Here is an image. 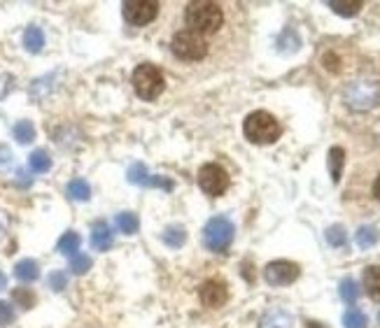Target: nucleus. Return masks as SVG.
I'll use <instances>...</instances> for the list:
<instances>
[{
    "instance_id": "obj_1",
    "label": "nucleus",
    "mask_w": 380,
    "mask_h": 328,
    "mask_svg": "<svg viewBox=\"0 0 380 328\" xmlns=\"http://www.w3.org/2000/svg\"><path fill=\"white\" fill-rule=\"evenodd\" d=\"M185 21L189 30L199 35H215L219 28L224 26V10L222 5L212 3V0H194L187 5Z\"/></svg>"
},
{
    "instance_id": "obj_2",
    "label": "nucleus",
    "mask_w": 380,
    "mask_h": 328,
    "mask_svg": "<svg viewBox=\"0 0 380 328\" xmlns=\"http://www.w3.org/2000/svg\"><path fill=\"white\" fill-rule=\"evenodd\" d=\"M243 133L255 144H273L283 133V128H280V121L271 112L257 110L247 114L245 121H243Z\"/></svg>"
},
{
    "instance_id": "obj_3",
    "label": "nucleus",
    "mask_w": 380,
    "mask_h": 328,
    "mask_svg": "<svg viewBox=\"0 0 380 328\" xmlns=\"http://www.w3.org/2000/svg\"><path fill=\"white\" fill-rule=\"evenodd\" d=\"M343 101L355 112H369L380 105V82L357 80L350 82L343 91Z\"/></svg>"
},
{
    "instance_id": "obj_4",
    "label": "nucleus",
    "mask_w": 380,
    "mask_h": 328,
    "mask_svg": "<svg viewBox=\"0 0 380 328\" xmlns=\"http://www.w3.org/2000/svg\"><path fill=\"white\" fill-rule=\"evenodd\" d=\"M208 40L203 35L194 33L189 28H182L173 35L171 40V51L173 56L180 58V61H187V63H196V61H203L208 56Z\"/></svg>"
},
{
    "instance_id": "obj_5",
    "label": "nucleus",
    "mask_w": 380,
    "mask_h": 328,
    "mask_svg": "<svg viewBox=\"0 0 380 328\" xmlns=\"http://www.w3.org/2000/svg\"><path fill=\"white\" fill-rule=\"evenodd\" d=\"M164 84H166L164 72L157 65L142 63L133 70V89L142 101H154V98L161 96Z\"/></svg>"
},
{
    "instance_id": "obj_6",
    "label": "nucleus",
    "mask_w": 380,
    "mask_h": 328,
    "mask_svg": "<svg viewBox=\"0 0 380 328\" xmlns=\"http://www.w3.org/2000/svg\"><path fill=\"white\" fill-rule=\"evenodd\" d=\"M233 233H235V228L229 219L212 217L203 228V242H205V247L210 251H215V254H224V251L231 247Z\"/></svg>"
},
{
    "instance_id": "obj_7",
    "label": "nucleus",
    "mask_w": 380,
    "mask_h": 328,
    "mask_svg": "<svg viewBox=\"0 0 380 328\" xmlns=\"http://www.w3.org/2000/svg\"><path fill=\"white\" fill-rule=\"evenodd\" d=\"M229 184H231L229 172H226L222 165H217V163L201 165V170H199V187H201L203 194L222 196L226 189H229Z\"/></svg>"
},
{
    "instance_id": "obj_8",
    "label": "nucleus",
    "mask_w": 380,
    "mask_h": 328,
    "mask_svg": "<svg viewBox=\"0 0 380 328\" xmlns=\"http://www.w3.org/2000/svg\"><path fill=\"white\" fill-rule=\"evenodd\" d=\"M121 10H124V19L128 24L147 26L149 21L157 19L161 5H159L157 0H126V3L121 5Z\"/></svg>"
},
{
    "instance_id": "obj_9",
    "label": "nucleus",
    "mask_w": 380,
    "mask_h": 328,
    "mask_svg": "<svg viewBox=\"0 0 380 328\" xmlns=\"http://www.w3.org/2000/svg\"><path fill=\"white\" fill-rule=\"evenodd\" d=\"M301 268L292 261H273L264 268V279L271 286H287L299 279Z\"/></svg>"
},
{
    "instance_id": "obj_10",
    "label": "nucleus",
    "mask_w": 380,
    "mask_h": 328,
    "mask_svg": "<svg viewBox=\"0 0 380 328\" xmlns=\"http://www.w3.org/2000/svg\"><path fill=\"white\" fill-rule=\"evenodd\" d=\"M199 296H201V303L205 308H222V305L229 301V289L222 279H205L201 289H199Z\"/></svg>"
},
{
    "instance_id": "obj_11",
    "label": "nucleus",
    "mask_w": 380,
    "mask_h": 328,
    "mask_svg": "<svg viewBox=\"0 0 380 328\" xmlns=\"http://www.w3.org/2000/svg\"><path fill=\"white\" fill-rule=\"evenodd\" d=\"M112 242H115V238H112L110 226L105 224V221L94 224V228H91V247L98 251H108L112 247Z\"/></svg>"
},
{
    "instance_id": "obj_12",
    "label": "nucleus",
    "mask_w": 380,
    "mask_h": 328,
    "mask_svg": "<svg viewBox=\"0 0 380 328\" xmlns=\"http://www.w3.org/2000/svg\"><path fill=\"white\" fill-rule=\"evenodd\" d=\"M259 328H292V315L287 310L273 308L262 317Z\"/></svg>"
},
{
    "instance_id": "obj_13",
    "label": "nucleus",
    "mask_w": 380,
    "mask_h": 328,
    "mask_svg": "<svg viewBox=\"0 0 380 328\" xmlns=\"http://www.w3.org/2000/svg\"><path fill=\"white\" fill-rule=\"evenodd\" d=\"M364 289L374 301H380V265H369L364 270Z\"/></svg>"
},
{
    "instance_id": "obj_14",
    "label": "nucleus",
    "mask_w": 380,
    "mask_h": 328,
    "mask_svg": "<svg viewBox=\"0 0 380 328\" xmlns=\"http://www.w3.org/2000/svg\"><path fill=\"white\" fill-rule=\"evenodd\" d=\"M14 277L19 282H35L40 277V265L35 261H30V258H24V261H19L14 265Z\"/></svg>"
},
{
    "instance_id": "obj_15",
    "label": "nucleus",
    "mask_w": 380,
    "mask_h": 328,
    "mask_svg": "<svg viewBox=\"0 0 380 328\" xmlns=\"http://www.w3.org/2000/svg\"><path fill=\"white\" fill-rule=\"evenodd\" d=\"M343 165H345V151L341 147H331L329 149V172L333 184H338L341 177H343Z\"/></svg>"
},
{
    "instance_id": "obj_16",
    "label": "nucleus",
    "mask_w": 380,
    "mask_h": 328,
    "mask_svg": "<svg viewBox=\"0 0 380 328\" xmlns=\"http://www.w3.org/2000/svg\"><path fill=\"white\" fill-rule=\"evenodd\" d=\"M329 7L341 17H355L364 7L362 0H329Z\"/></svg>"
},
{
    "instance_id": "obj_17",
    "label": "nucleus",
    "mask_w": 380,
    "mask_h": 328,
    "mask_svg": "<svg viewBox=\"0 0 380 328\" xmlns=\"http://www.w3.org/2000/svg\"><path fill=\"white\" fill-rule=\"evenodd\" d=\"M355 240H357V245H360L362 249H371L374 245H378L380 233H378L376 226H362L360 231L355 233Z\"/></svg>"
},
{
    "instance_id": "obj_18",
    "label": "nucleus",
    "mask_w": 380,
    "mask_h": 328,
    "mask_svg": "<svg viewBox=\"0 0 380 328\" xmlns=\"http://www.w3.org/2000/svg\"><path fill=\"white\" fill-rule=\"evenodd\" d=\"M24 47L30 51V54H37V51H42V47H44V35H42V30L37 28V26L26 28V33H24Z\"/></svg>"
},
{
    "instance_id": "obj_19",
    "label": "nucleus",
    "mask_w": 380,
    "mask_h": 328,
    "mask_svg": "<svg viewBox=\"0 0 380 328\" xmlns=\"http://www.w3.org/2000/svg\"><path fill=\"white\" fill-rule=\"evenodd\" d=\"M56 249L61 251V254H66V256H75V254H78V249H80V235L75 231L63 233V235H61Z\"/></svg>"
},
{
    "instance_id": "obj_20",
    "label": "nucleus",
    "mask_w": 380,
    "mask_h": 328,
    "mask_svg": "<svg viewBox=\"0 0 380 328\" xmlns=\"http://www.w3.org/2000/svg\"><path fill=\"white\" fill-rule=\"evenodd\" d=\"M161 238H164V242L168 247H173V249H178V247H182L187 242V231L182 226H168L166 231L161 233Z\"/></svg>"
},
{
    "instance_id": "obj_21",
    "label": "nucleus",
    "mask_w": 380,
    "mask_h": 328,
    "mask_svg": "<svg viewBox=\"0 0 380 328\" xmlns=\"http://www.w3.org/2000/svg\"><path fill=\"white\" fill-rule=\"evenodd\" d=\"M117 228L124 235H133L138 233L140 228V219L138 215H133V212H121V215H117Z\"/></svg>"
},
{
    "instance_id": "obj_22",
    "label": "nucleus",
    "mask_w": 380,
    "mask_h": 328,
    "mask_svg": "<svg viewBox=\"0 0 380 328\" xmlns=\"http://www.w3.org/2000/svg\"><path fill=\"white\" fill-rule=\"evenodd\" d=\"M28 165H30V170H35V172H47L51 168V158L44 149H35L33 154L28 156Z\"/></svg>"
},
{
    "instance_id": "obj_23",
    "label": "nucleus",
    "mask_w": 380,
    "mask_h": 328,
    "mask_svg": "<svg viewBox=\"0 0 380 328\" xmlns=\"http://www.w3.org/2000/svg\"><path fill=\"white\" fill-rule=\"evenodd\" d=\"M68 196L73 198V201H80V203H85L89 201V196H91V189L85 179H73L71 184H68Z\"/></svg>"
},
{
    "instance_id": "obj_24",
    "label": "nucleus",
    "mask_w": 380,
    "mask_h": 328,
    "mask_svg": "<svg viewBox=\"0 0 380 328\" xmlns=\"http://www.w3.org/2000/svg\"><path fill=\"white\" fill-rule=\"evenodd\" d=\"M128 182L131 184H142V187H149V179H152V175L147 172V168L142 165V163H133L131 168H128Z\"/></svg>"
},
{
    "instance_id": "obj_25",
    "label": "nucleus",
    "mask_w": 380,
    "mask_h": 328,
    "mask_svg": "<svg viewBox=\"0 0 380 328\" xmlns=\"http://www.w3.org/2000/svg\"><path fill=\"white\" fill-rule=\"evenodd\" d=\"M14 140L19 144H28L35 140V126L30 124V121H19L17 126H14Z\"/></svg>"
},
{
    "instance_id": "obj_26",
    "label": "nucleus",
    "mask_w": 380,
    "mask_h": 328,
    "mask_svg": "<svg viewBox=\"0 0 380 328\" xmlns=\"http://www.w3.org/2000/svg\"><path fill=\"white\" fill-rule=\"evenodd\" d=\"M341 298H343L348 305H355L357 298H360V286H357V282L345 277L343 282H341Z\"/></svg>"
},
{
    "instance_id": "obj_27",
    "label": "nucleus",
    "mask_w": 380,
    "mask_h": 328,
    "mask_svg": "<svg viewBox=\"0 0 380 328\" xmlns=\"http://www.w3.org/2000/svg\"><path fill=\"white\" fill-rule=\"evenodd\" d=\"M343 326L345 328H367L369 319L362 310H348L343 315Z\"/></svg>"
},
{
    "instance_id": "obj_28",
    "label": "nucleus",
    "mask_w": 380,
    "mask_h": 328,
    "mask_svg": "<svg viewBox=\"0 0 380 328\" xmlns=\"http://www.w3.org/2000/svg\"><path fill=\"white\" fill-rule=\"evenodd\" d=\"M326 242H329L331 247H343L348 242V233L343 226H331L326 228Z\"/></svg>"
},
{
    "instance_id": "obj_29",
    "label": "nucleus",
    "mask_w": 380,
    "mask_h": 328,
    "mask_svg": "<svg viewBox=\"0 0 380 328\" xmlns=\"http://www.w3.org/2000/svg\"><path fill=\"white\" fill-rule=\"evenodd\" d=\"M12 298H14V303H19L24 310L33 308V305H35V294L30 291V289H14Z\"/></svg>"
},
{
    "instance_id": "obj_30",
    "label": "nucleus",
    "mask_w": 380,
    "mask_h": 328,
    "mask_svg": "<svg viewBox=\"0 0 380 328\" xmlns=\"http://www.w3.org/2000/svg\"><path fill=\"white\" fill-rule=\"evenodd\" d=\"M91 265H94V261L87 256V254H75V256H71V270L75 272V275H85Z\"/></svg>"
},
{
    "instance_id": "obj_31",
    "label": "nucleus",
    "mask_w": 380,
    "mask_h": 328,
    "mask_svg": "<svg viewBox=\"0 0 380 328\" xmlns=\"http://www.w3.org/2000/svg\"><path fill=\"white\" fill-rule=\"evenodd\" d=\"M49 289H54V291H63L66 284H68V277H66V272H61V270H54L49 275Z\"/></svg>"
},
{
    "instance_id": "obj_32",
    "label": "nucleus",
    "mask_w": 380,
    "mask_h": 328,
    "mask_svg": "<svg viewBox=\"0 0 380 328\" xmlns=\"http://www.w3.org/2000/svg\"><path fill=\"white\" fill-rule=\"evenodd\" d=\"M14 322V310L10 303L0 301V326H10Z\"/></svg>"
},
{
    "instance_id": "obj_33",
    "label": "nucleus",
    "mask_w": 380,
    "mask_h": 328,
    "mask_svg": "<svg viewBox=\"0 0 380 328\" xmlns=\"http://www.w3.org/2000/svg\"><path fill=\"white\" fill-rule=\"evenodd\" d=\"M322 65L326 68V70L338 72V70H341V58L333 54V51H326V54L322 56Z\"/></svg>"
},
{
    "instance_id": "obj_34",
    "label": "nucleus",
    "mask_w": 380,
    "mask_h": 328,
    "mask_svg": "<svg viewBox=\"0 0 380 328\" xmlns=\"http://www.w3.org/2000/svg\"><path fill=\"white\" fill-rule=\"evenodd\" d=\"M374 198H376V201H380V175H378L376 182H374Z\"/></svg>"
},
{
    "instance_id": "obj_35",
    "label": "nucleus",
    "mask_w": 380,
    "mask_h": 328,
    "mask_svg": "<svg viewBox=\"0 0 380 328\" xmlns=\"http://www.w3.org/2000/svg\"><path fill=\"white\" fill-rule=\"evenodd\" d=\"M7 286V277H5V275L3 272H0V291H3V289Z\"/></svg>"
},
{
    "instance_id": "obj_36",
    "label": "nucleus",
    "mask_w": 380,
    "mask_h": 328,
    "mask_svg": "<svg viewBox=\"0 0 380 328\" xmlns=\"http://www.w3.org/2000/svg\"><path fill=\"white\" fill-rule=\"evenodd\" d=\"M306 326H308V328H324L322 324H317V322H306Z\"/></svg>"
},
{
    "instance_id": "obj_37",
    "label": "nucleus",
    "mask_w": 380,
    "mask_h": 328,
    "mask_svg": "<svg viewBox=\"0 0 380 328\" xmlns=\"http://www.w3.org/2000/svg\"><path fill=\"white\" fill-rule=\"evenodd\" d=\"M378 322H380V315H378Z\"/></svg>"
}]
</instances>
